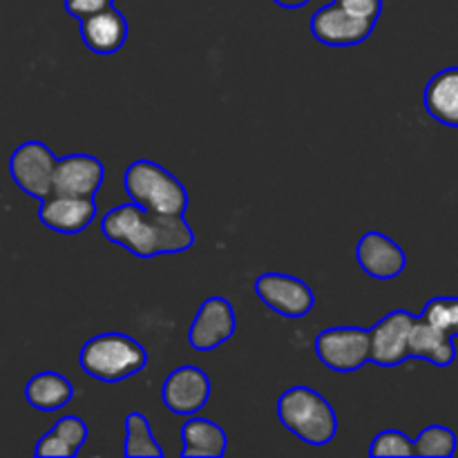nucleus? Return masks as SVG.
Instances as JSON below:
<instances>
[{
    "mask_svg": "<svg viewBox=\"0 0 458 458\" xmlns=\"http://www.w3.org/2000/svg\"><path fill=\"white\" fill-rule=\"evenodd\" d=\"M25 398L34 410L58 411L74 398V385L56 371H40L27 380Z\"/></svg>",
    "mask_w": 458,
    "mask_h": 458,
    "instance_id": "6ab92c4d",
    "label": "nucleus"
},
{
    "mask_svg": "<svg viewBox=\"0 0 458 458\" xmlns=\"http://www.w3.org/2000/svg\"><path fill=\"white\" fill-rule=\"evenodd\" d=\"M125 456H159L164 458V447L157 443L152 434L150 420L141 411H130L125 416Z\"/></svg>",
    "mask_w": 458,
    "mask_h": 458,
    "instance_id": "aec40b11",
    "label": "nucleus"
},
{
    "mask_svg": "<svg viewBox=\"0 0 458 458\" xmlns=\"http://www.w3.org/2000/svg\"><path fill=\"white\" fill-rule=\"evenodd\" d=\"M52 429L63 438V441L67 443V445L72 447V452H74V454H79V450L85 445V441H88V434H89L88 425H85L79 416H72V414L61 416V419L54 423Z\"/></svg>",
    "mask_w": 458,
    "mask_h": 458,
    "instance_id": "b1692460",
    "label": "nucleus"
},
{
    "mask_svg": "<svg viewBox=\"0 0 458 458\" xmlns=\"http://www.w3.org/2000/svg\"><path fill=\"white\" fill-rule=\"evenodd\" d=\"M414 313L396 309L376 322L371 329V362L378 367H396L410 358V334L416 322Z\"/></svg>",
    "mask_w": 458,
    "mask_h": 458,
    "instance_id": "6e6552de",
    "label": "nucleus"
},
{
    "mask_svg": "<svg viewBox=\"0 0 458 458\" xmlns=\"http://www.w3.org/2000/svg\"><path fill=\"white\" fill-rule=\"evenodd\" d=\"M130 201L157 215H186L188 191L173 173L150 159H137L123 174Z\"/></svg>",
    "mask_w": 458,
    "mask_h": 458,
    "instance_id": "20e7f679",
    "label": "nucleus"
},
{
    "mask_svg": "<svg viewBox=\"0 0 458 458\" xmlns=\"http://www.w3.org/2000/svg\"><path fill=\"white\" fill-rule=\"evenodd\" d=\"M420 320L437 329L454 334L458 331V298H432L420 311Z\"/></svg>",
    "mask_w": 458,
    "mask_h": 458,
    "instance_id": "4be33fe9",
    "label": "nucleus"
},
{
    "mask_svg": "<svg viewBox=\"0 0 458 458\" xmlns=\"http://www.w3.org/2000/svg\"><path fill=\"white\" fill-rule=\"evenodd\" d=\"M63 4H65V12L70 13V16L83 21V18L92 16V13L101 12V9L112 7L114 0H65Z\"/></svg>",
    "mask_w": 458,
    "mask_h": 458,
    "instance_id": "bb28decb",
    "label": "nucleus"
},
{
    "mask_svg": "<svg viewBox=\"0 0 458 458\" xmlns=\"http://www.w3.org/2000/svg\"><path fill=\"white\" fill-rule=\"evenodd\" d=\"M454 338V334L437 329V327L416 318L410 334V358L428 360L437 367H450L456 360Z\"/></svg>",
    "mask_w": 458,
    "mask_h": 458,
    "instance_id": "f3484780",
    "label": "nucleus"
},
{
    "mask_svg": "<svg viewBox=\"0 0 458 458\" xmlns=\"http://www.w3.org/2000/svg\"><path fill=\"white\" fill-rule=\"evenodd\" d=\"M101 233L112 244L141 259L186 253L195 244V233L183 215H157L134 201L107 210Z\"/></svg>",
    "mask_w": 458,
    "mask_h": 458,
    "instance_id": "f257e3e1",
    "label": "nucleus"
},
{
    "mask_svg": "<svg viewBox=\"0 0 458 458\" xmlns=\"http://www.w3.org/2000/svg\"><path fill=\"white\" fill-rule=\"evenodd\" d=\"M58 157L43 141H25L9 157V174L25 195L43 201L54 191Z\"/></svg>",
    "mask_w": 458,
    "mask_h": 458,
    "instance_id": "423d86ee",
    "label": "nucleus"
},
{
    "mask_svg": "<svg viewBox=\"0 0 458 458\" xmlns=\"http://www.w3.org/2000/svg\"><path fill=\"white\" fill-rule=\"evenodd\" d=\"M255 295L267 309L289 320L309 316L316 304L311 286L286 273H262L255 280Z\"/></svg>",
    "mask_w": 458,
    "mask_h": 458,
    "instance_id": "0eeeda50",
    "label": "nucleus"
},
{
    "mask_svg": "<svg viewBox=\"0 0 458 458\" xmlns=\"http://www.w3.org/2000/svg\"><path fill=\"white\" fill-rule=\"evenodd\" d=\"M456 338H458V331H456Z\"/></svg>",
    "mask_w": 458,
    "mask_h": 458,
    "instance_id": "c85d7f7f",
    "label": "nucleus"
},
{
    "mask_svg": "<svg viewBox=\"0 0 458 458\" xmlns=\"http://www.w3.org/2000/svg\"><path fill=\"white\" fill-rule=\"evenodd\" d=\"M273 3L280 4V7H284V9H300V7H304V4L311 3V0H273Z\"/></svg>",
    "mask_w": 458,
    "mask_h": 458,
    "instance_id": "cd10ccee",
    "label": "nucleus"
},
{
    "mask_svg": "<svg viewBox=\"0 0 458 458\" xmlns=\"http://www.w3.org/2000/svg\"><path fill=\"white\" fill-rule=\"evenodd\" d=\"M316 356L335 374H353L371 360V329L329 327L313 340Z\"/></svg>",
    "mask_w": 458,
    "mask_h": 458,
    "instance_id": "39448f33",
    "label": "nucleus"
},
{
    "mask_svg": "<svg viewBox=\"0 0 458 458\" xmlns=\"http://www.w3.org/2000/svg\"><path fill=\"white\" fill-rule=\"evenodd\" d=\"M369 456H416L414 438L401 429H385L371 441Z\"/></svg>",
    "mask_w": 458,
    "mask_h": 458,
    "instance_id": "5701e85b",
    "label": "nucleus"
},
{
    "mask_svg": "<svg viewBox=\"0 0 458 458\" xmlns=\"http://www.w3.org/2000/svg\"><path fill=\"white\" fill-rule=\"evenodd\" d=\"M101 159L92 155H67L61 157L54 173V191L56 195H74V197H97L98 188L103 183Z\"/></svg>",
    "mask_w": 458,
    "mask_h": 458,
    "instance_id": "4468645a",
    "label": "nucleus"
},
{
    "mask_svg": "<svg viewBox=\"0 0 458 458\" xmlns=\"http://www.w3.org/2000/svg\"><path fill=\"white\" fill-rule=\"evenodd\" d=\"M210 378L195 365H183L168 374L161 387V401L177 416H195L208 405Z\"/></svg>",
    "mask_w": 458,
    "mask_h": 458,
    "instance_id": "1a4fd4ad",
    "label": "nucleus"
},
{
    "mask_svg": "<svg viewBox=\"0 0 458 458\" xmlns=\"http://www.w3.org/2000/svg\"><path fill=\"white\" fill-rule=\"evenodd\" d=\"M356 258L362 271L374 280H394L407 267V255L389 235L369 231L356 246Z\"/></svg>",
    "mask_w": 458,
    "mask_h": 458,
    "instance_id": "ddd939ff",
    "label": "nucleus"
},
{
    "mask_svg": "<svg viewBox=\"0 0 458 458\" xmlns=\"http://www.w3.org/2000/svg\"><path fill=\"white\" fill-rule=\"evenodd\" d=\"M416 456L450 458L456 452V434L445 425H428L414 438Z\"/></svg>",
    "mask_w": 458,
    "mask_h": 458,
    "instance_id": "412c9836",
    "label": "nucleus"
},
{
    "mask_svg": "<svg viewBox=\"0 0 458 458\" xmlns=\"http://www.w3.org/2000/svg\"><path fill=\"white\" fill-rule=\"evenodd\" d=\"M374 27V21L353 16L335 3L325 4L311 16L313 38L329 45V47H352V45L365 43Z\"/></svg>",
    "mask_w": 458,
    "mask_h": 458,
    "instance_id": "9d476101",
    "label": "nucleus"
},
{
    "mask_svg": "<svg viewBox=\"0 0 458 458\" xmlns=\"http://www.w3.org/2000/svg\"><path fill=\"white\" fill-rule=\"evenodd\" d=\"M97 217V201L94 197L56 195L52 192L40 201L38 219L49 231L61 235H79Z\"/></svg>",
    "mask_w": 458,
    "mask_h": 458,
    "instance_id": "f8f14e48",
    "label": "nucleus"
},
{
    "mask_svg": "<svg viewBox=\"0 0 458 458\" xmlns=\"http://www.w3.org/2000/svg\"><path fill=\"white\" fill-rule=\"evenodd\" d=\"M235 309L224 298H208L188 329V344L197 352H213L235 335Z\"/></svg>",
    "mask_w": 458,
    "mask_h": 458,
    "instance_id": "9b49d317",
    "label": "nucleus"
},
{
    "mask_svg": "<svg viewBox=\"0 0 458 458\" xmlns=\"http://www.w3.org/2000/svg\"><path fill=\"white\" fill-rule=\"evenodd\" d=\"M34 454L36 456H61V458L76 456L74 452H72V447L67 445V443L63 441V438L54 432V429H49L47 434H43V437H40V441L36 443Z\"/></svg>",
    "mask_w": 458,
    "mask_h": 458,
    "instance_id": "393cba45",
    "label": "nucleus"
},
{
    "mask_svg": "<svg viewBox=\"0 0 458 458\" xmlns=\"http://www.w3.org/2000/svg\"><path fill=\"white\" fill-rule=\"evenodd\" d=\"M183 458H222L226 454L228 437L217 423L201 416H188L182 428Z\"/></svg>",
    "mask_w": 458,
    "mask_h": 458,
    "instance_id": "a211bd4d",
    "label": "nucleus"
},
{
    "mask_svg": "<svg viewBox=\"0 0 458 458\" xmlns=\"http://www.w3.org/2000/svg\"><path fill=\"white\" fill-rule=\"evenodd\" d=\"M81 38H83L85 47L89 52L101 54V56H112L128 40V21L112 4V7L101 9V12L81 21Z\"/></svg>",
    "mask_w": 458,
    "mask_h": 458,
    "instance_id": "2eb2a0df",
    "label": "nucleus"
},
{
    "mask_svg": "<svg viewBox=\"0 0 458 458\" xmlns=\"http://www.w3.org/2000/svg\"><path fill=\"white\" fill-rule=\"evenodd\" d=\"M277 419L293 437L307 445L325 447L338 432V419L325 396L311 387H291L277 398Z\"/></svg>",
    "mask_w": 458,
    "mask_h": 458,
    "instance_id": "7ed1b4c3",
    "label": "nucleus"
},
{
    "mask_svg": "<svg viewBox=\"0 0 458 458\" xmlns=\"http://www.w3.org/2000/svg\"><path fill=\"white\" fill-rule=\"evenodd\" d=\"M79 365L89 378L101 383H121L146 369L148 352L139 340L110 331L94 335L81 347Z\"/></svg>",
    "mask_w": 458,
    "mask_h": 458,
    "instance_id": "f03ea898",
    "label": "nucleus"
},
{
    "mask_svg": "<svg viewBox=\"0 0 458 458\" xmlns=\"http://www.w3.org/2000/svg\"><path fill=\"white\" fill-rule=\"evenodd\" d=\"M423 106L428 114L447 128H458V67L437 72L425 85Z\"/></svg>",
    "mask_w": 458,
    "mask_h": 458,
    "instance_id": "dca6fc26",
    "label": "nucleus"
},
{
    "mask_svg": "<svg viewBox=\"0 0 458 458\" xmlns=\"http://www.w3.org/2000/svg\"><path fill=\"white\" fill-rule=\"evenodd\" d=\"M334 3L365 21L378 22L380 13H383V0H334Z\"/></svg>",
    "mask_w": 458,
    "mask_h": 458,
    "instance_id": "a878e982",
    "label": "nucleus"
}]
</instances>
